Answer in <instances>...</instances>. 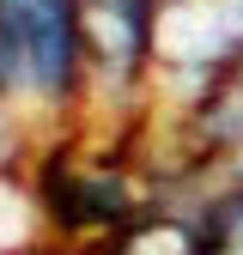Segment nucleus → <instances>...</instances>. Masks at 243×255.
Wrapping results in <instances>:
<instances>
[{"label":"nucleus","mask_w":243,"mask_h":255,"mask_svg":"<svg viewBox=\"0 0 243 255\" xmlns=\"http://www.w3.org/2000/svg\"><path fill=\"white\" fill-rule=\"evenodd\" d=\"M12 104L30 122H67L91 104V37L85 0H0Z\"/></svg>","instance_id":"nucleus-1"},{"label":"nucleus","mask_w":243,"mask_h":255,"mask_svg":"<svg viewBox=\"0 0 243 255\" xmlns=\"http://www.w3.org/2000/svg\"><path fill=\"white\" fill-rule=\"evenodd\" d=\"M158 24H164V0H85L91 104L134 110L152 98V85H158Z\"/></svg>","instance_id":"nucleus-2"},{"label":"nucleus","mask_w":243,"mask_h":255,"mask_svg":"<svg viewBox=\"0 0 243 255\" xmlns=\"http://www.w3.org/2000/svg\"><path fill=\"white\" fill-rule=\"evenodd\" d=\"M37 201L49 213V225L67 231V237H85V231L91 237H110V231H122L146 207L140 188H134V170H122V164H85V158H73V152H55L49 164L37 170Z\"/></svg>","instance_id":"nucleus-3"},{"label":"nucleus","mask_w":243,"mask_h":255,"mask_svg":"<svg viewBox=\"0 0 243 255\" xmlns=\"http://www.w3.org/2000/svg\"><path fill=\"white\" fill-rule=\"evenodd\" d=\"M104 255H207L201 207H140L122 231L104 237Z\"/></svg>","instance_id":"nucleus-4"},{"label":"nucleus","mask_w":243,"mask_h":255,"mask_svg":"<svg viewBox=\"0 0 243 255\" xmlns=\"http://www.w3.org/2000/svg\"><path fill=\"white\" fill-rule=\"evenodd\" d=\"M207 255H243V170H225L201 201Z\"/></svg>","instance_id":"nucleus-5"},{"label":"nucleus","mask_w":243,"mask_h":255,"mask_svg":"<svg viewBox=\"0 0 243 255\" xmlns=\"http://www.w3.org/2000/svg\"><path fill=\"white\" fill-rule=\"evenodd\" d=\"M24 122H30V116H24L18 104H6V98H0V170L18 158V146H24Z\"/></svg>","instance_id":"nucleus-6"},{"label":"nucleus","mask_w":243,"mask_h":255,"mask_svg":"<svg viewBox=\"0 0 243 255\" xmlns=\"http://www.w3.org/2000/svg\"><path fill=\"white\" fill-rule=\"evenodd\" d=\"M164 6H170V0H164Z\"/></svg>","instance_id":"nucleus-7"}]
</instances>
